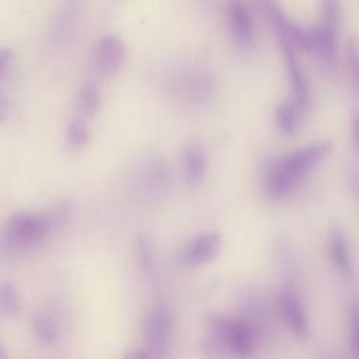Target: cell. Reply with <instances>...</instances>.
Here are the masks:
<instances>
[{
    "instance_id": "cell-24",
    "label": "cell",
    "mask_w": 359,
    "mask_h": 359,
    "mask_svg": "<svg viewBox=\"0 0 359 359\" xmlns=\"http://www.w3.org/2000/svg\"><path fill=\"white\" fill-rule=\"evenodd\" d=\"M8 112H10L8 98L0 94V123H3L8 118Z\"/></svg>"
},
{
    "instance_id": "cell-5",
    "label": "cell",
    "mask_w": 359,
    "mask_h": 359,
    "mask_svg": "<svg viewBox=\"0 0 359 359\" xmlns=\"http://www.w3.org/2000/svg\"><path fill=\"white\" fill-rule=\"evenodd\" d=\"M262 8L268 20L271 21L275 32L278 34L280 42H285L294 49L307 50L309 46V29L289 20L282 8L273 0H264Z\"/></svg>"
},
{
    "instance_id": "cell-25",
    "label": "cell",
    "mask_w": 359,
    "mask_h": 359,
    "mask_svg": "<svg viewBox=\"0 0 359 359\" xmlns=\"http://www.w3.org/2000/svg\"><path fill=\"white\" fill-rule=\"evenodd\" d=\"M151 353L149 351H135V352H128L126 358H150Z\"/></svg>"
},
{
    "instance_id": "cell-20",
    "label": "cell",
    "mask_w": 359,
    "mask_h": 359,
    "mask_svg": "<svg viewBox=\"0 0 359 359\" xmlns=\"http://www.w3.org/2000/svg\"><path fill=\"white\" fill-rule=\"evenodd\" d=\"M135 251H136L139 266L146 272L150 271L154 265V248H153L151 240L146 234H140L136 238Z\"/></svg>"
},
{
    "instance_id": "cell-8",
    "label": "cell",
    "mask_w": 359,
    "mask_h": 359,
    "mask_svg": "<svg viewBox=\"0 0 359 359\" xmlns=\"http://www.w3.org/2000/svg\"><path fill=\"white\" fill-rule=\"evenodd\" d=\"M125 62V45L112 34L102 35L93 49V65L102 76H114Z\"/></svg>"
},
{
    "instance_id": "cell-11",
    "label": "cell",
    "mask_w": 359,
    "mask_h": 359,
    "mask_svg": "<svg viewBox=\"0 0 359 359\" xmlns=\"http://www.w3.org/2000/svg\"><path fill=\"white\" fill-rule=\"evenodd\" d=\"M279 303H280V310H282L285 323L290 330V332L297 339H306L310 332L309 320L297 294L293 290L286 289L282 292L279 297Z\"/></svg>"
},
{
    "instance_id": "cell-3",
    "label": "cell",
    "mask_w": 359,
    "mask_h": 359,
    "mask_svg": "<svg viewBox=\"0 0 359 359\" xmlns=\"http://www.w3.org/2000/svg\"><path fill=\"white\" fill-rule=\"evenodd\" d=\"M212 335L209 348H227L238 356H247L254 346V334L251 327L243 320L215 317L212 320Z\"/></svg>"
},
{
    "instance_id": "cell-23",
    "label": "cell",
    "mask_w": 359,
    "mask_h": 359,
    "mask_svg": "<svg viewBox=\"0 0 359 359\" xmlns=\"http://www.w3.org/2000/svg\"><path fill=\"white\" fill-rule=\"evenodd\" d=\"M11 57H13V53L10 49L0 48V77L4 74Z\"/></svg>"
},
{
    "instance_id": "cell-14",
    "label": "cell",
    "mask_w": 359,
    "mask_h": 359,
    "mask_svg": "<svg viewBox=\"0 0 359 359\" xmlns=\"http://www.w3.org/2000/svg\"><path fill=\"white\" fill-rule=\"evenodd\" d=\"M32 330L35 337L45 345H53L59 339V324L48 311H39L34 316Z\"/></svg>"
},
{
    "instance_id": "cell-6",
    "label": "cell",
    "mask_w": 359,
    "mask_h": 359,
    "mask_svg": "<svg viewBox=\"0 0 359 359\" xmlns=\"http://www.w3.org/2000/svg\"><path fill=\"white\" fill-rule=\"evenodd\" d=\"M226 20L234 43L244 50L255 45V27L252 15L243 0H227Z\"/></svg>"
},
{
    "instance_id": "cell-15",
    "label": "cell",
    "mask_w": 359,
    "mask_h": 359,
    "mask_svg": "<svg viewBox=\"0 0 359 359\" xmlns=\"http://www.w3.org/2000/svg\"><path fill=\"white\" fill-rule=\"evenodd\" d=\"M275 116H276V123H278L279 129L285 135H294L299 128L303 112L294 104V101L290 100V101H282L276 107Z\"/></svg>"
},
{
    "instance_id": "cell-17",
    "label": "cell",
    "mask_w": 359,
    "mask_h": 359,
    "mask_svg": "<svg viewBox=\"0 0 359 359\" xmlns=\"http://www.w3.org/2000/svg\"><path fill=\"white\" fill-rule=\"evenodd\" d=\"M21 310V299L15 286L10 282L0 283V311L6 316H15Z\"/></svg>"
},
{
    "instance_id": "cell-4",
    "label": "cell",
    "mask_w": 359,
    "mask_h": 359,
    "mask_svg": "<svg viewBox=\"0 0 359 359\" xmlns=\"http://www.w3.org/2000/svg\"><path fill=\"white\" fill-rule=\"evenodd\" d=\"M174 331L172 313L165 304L154 306L144 321L143 335L146 349L151 356H164L170 349Z\"/></svg>"
},
{
    "instance_id": "cell-18",
    "label": "cell",
    "mask_w": 359,
    "mask_h": 359,
    "mask_svg": "<svg viewBox=\"0 0 359 359\" xmlns=\"http://www.w3.org/2000/svg\"><path fill=\"white\" fill-rule=\"evenodd\" d=\"M346 63L349 70L351 87L359 95V36L349 38L346 43Z\"/></svg>"
},
{
    "instance_id": "cell-7",
    "label": "cell",
    "mask_w": 359,
    "mask_h": 359,
    "mask_svg": "<svg viewBox=\"0 0 359 359\" xmlns=\"http://www.w3.org/2000/svg\"><path fill=\"white\" fill-rule=\"evenodd\" d=\"M337 36L338 29L324 24H317L309 29L307 52L327 72H332L337 63Z\"/></svg>"
},
{
    "instance_id": "cell-22",
    "label": "cell",
    "mask_w": 359,
    "mask_h": 359,
    "mask_svg": "<svg viewBox=\"0 0 359 359\" xmlns=\"http://www.w3.org/2000/svg\"><path fill=\"white\" fill-rule=\"evenodd\" d=\"M351 351L355 358H359V306L351 314Z\"/></svg>"
},
{
    "instance_id": "cell-13",
    "label": "cell",
    "mask_w": 359,
    "mask_h": 359,
    "mask_svg": "<svg viewBox=\"0 0 359 359\" xmlns=\"http://www.w3.org/2000/svg\"><path fill=\"white\" fill-rule=\"evenodd\" d=\"M328 254L330 258L334 264V266L341 272L342 275H351L353 269V261H352V254H351V247L349 241L346 238L345 231L334 224L328 230Z\"/></svg>"
},
{
    "instance_id": "cell-10",
    "label": "cell",
    "mask_w": 359,
    "mask_h": 359,
    "mask_svg": "<svg viewBox=\"0 0 359 359\" xmlns=\"http://www.w3.org/2000/svg\"><path fill=\"white\" fill-rule=\"evenodd\" d=\"M280 43H282V52L286 63L289 83L293 91V101L304 114L310 105V84H309L307 76L296 56L294 48L285 42H280Z\"/></svg>"
},
{
    "instance_id": "cell-1",
    "label": "cell",
    "mask_w": 359,
    "mask_h": 359,
    "mask_svg": "<svg viewBox=\"0 0 359 359\" xmlns=\"http://www.w3.org/2000/svg\"><path fill=\"white\" fill-rule=\"evenodd\" d=\"M331 140H320L276 160L268 171L265 189L269 198L283 199L332 151Z\"/></svg>"
},
{
    "instance_id": "cell-12",
    "label": "cell",
    "mask_w": 359,
    "mask_h": 359,
    "mask_svg": "<svg viewBox=\"0 0 359 359\" xmlns=\"http://www.w3.org/2000/svg\"><path fill=\"white\" fill-rule=\"evenodd\" d=\"M181 165L185 181L191 187H196L202 182L206 172V153L199 140L194 139L185 144L181 156Z\"/></svg>"
},
{
    "instance_id": "cell-9",
    "label": "cell",
    "mask_w": 359,
    "mask_h": 359,
    "mask_svg": "<svg viewBox=\"0 0 359 359\" xmlns=\"http://www.w3.org/2000/svg\"><path fill=\"white\" fill-rule=\"evenodd\" d=\"M222 248V236L217 231H205L191 240L181 251L180 261L188 266H198L213 261Z\"/></svg>"
},
{
    "instance_id": "cell-21",
    "label": "cell",
    "mask_w": 359,
    "mask_h": 359,
    "mask_svg": "<svg viewBox=\"0 0 359 359\" xmlns=\"http://www.w3.org/2000/svg\"><path fill=\"white\" fill-rule=\"evenodd\" d=\"M320 24L339 29L341 22V1L339 0H320Z\"/></svg>"
},
{
    "instance_id": "cell-26",
    "label": "cell",
    "mask_w": 359,
    "mask_h": 359,
    "mask_svg": "<svg viewBox=\"0 0 359 359\" xmlns=\"http://www.w3.org/2000/svg\"><path fill=\"white\" fill-rule=\"evenodd\" d=\"M355 136H356V140L359 144V116L355 119Z\"/></svg>"
},
{
    "instance_id": "cell-2",
    "label": "cell",
    "mask_w": 359,
    "mask_h": 359,
    "mask_svg": "<svg viewBox=\"0 0 359 359\" xmlns=\"http://www.w3.org/2000/svg\"><path fill=\"white\" fill-rule=\"evenodd\" d=\"M53 230L46 212H17L7 219L3 236L13 245H34L46 238Z\"/></svg>"
},
{
    "instance_id": "cell-16",
    "label": "cell",
    "mask_w": 359,
    "mask_h": 359,
    "mask_svg": "<svg viewBox=\"0 0 359 359\" xmlns=\"http://www.w3.org/2000/svg\"><path fill=\"white\" fill-rule=\"evenodd\" d=\"M77 109L84 114L86 116H93L101 104V94L100 90L91 84V83H86L80 87V91L77 94Z\"/></svg>"
},
{
    "instance_id": "cell-19",
    "label": "cell",
    "mask_w": 359,
    "mask_h": 359,
    "mask_svg": "<svg viewBox=\"0 0 359 359\" xmlns=\"http://www.w3.org/2000/svg\"><path fill=\"white\" fill-rule=\"evenodd\" d=\"M90 140V130L87 125L80 119H73L66 130V142L67 144L74 149H83Z\"/></svg>"
},
{
    "instance_id": "cell-27",
    "label": "cell",
    "mask_w": 359,
    "mask_h": 359,
    "mask_svg": "<svg viewBox=\"0 0 359 359\" xmlns=\"http://www.w3.org/2000/svg\"><path fill=\"white\" fill-rule=\"evenodd\" d=\"M0 358H1V351H0Z\"/></svg>"
}]
</instances>
